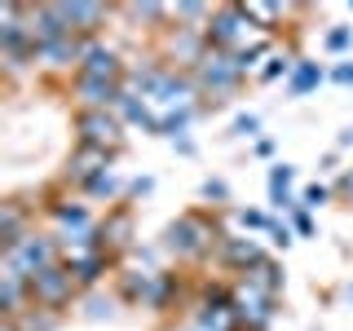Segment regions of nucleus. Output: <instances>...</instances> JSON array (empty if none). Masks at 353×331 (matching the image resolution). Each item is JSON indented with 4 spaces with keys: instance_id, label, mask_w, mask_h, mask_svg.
I'll list each match as a JSON object with an SVG mask.
<instances>
[{
    "instance_id": "36",
    "label": "nucleus",
    "mask_w": 353,
    "mask_h": 331,
    "mask_svg": "<svg viewBox=\"0 0 353 331\" xmlns=\"http://www.w3.org/2000/svg\"><path fill=\"white\" fill-rule=\"evenodd\" d=\"M331 80H336V84H353V62H340V66H331Z\"/></svg>"
},
{
    "instance_id": "38",
    "label": "nucleus",
    "mask_w": 353,
    "mask_h": 331,
    "mask_svg": "<svg viewBox=\"0 0 353 331\" xmlns=\"http://www.w3.org/2000/svg\"><path fill=\"white\" fill-rule=\"evenodd\" d=\"M115 309H110V301H88V318H110Z\"/></svg>"
},
{
    "instance_id": "12",
    "label": "nucleus",
    "mask_w": 353,
    "mask_h": 331,
    "mask_svg": "<svg viewBox=\"0 0 353 331\" xmlns=\"http://www.w3.org/2000/svg\"><path fill=\"white\" fill-rule=\"evenodd\" d=\"M97 239H102L106 257L124 252L128 243H132V208H115V212H106V221L97 225Z\"/></svg>"
},
{
    "instance_id": "30",
    "label": "nucleus",
    "mask_w": 353,
    "mask_h": 331,
    "mask_svg": "<svg viewBox=\"0 0 353 331\" xmlns=\"http://www.w3.org/2000/svg\"><path fill=\"white\" fill-rule=\"evenodd\" d=\"M323 44H327L331 53H345L349 44H353V27H336V31H327V40H323Z\"/></svg>"
},
{
    "instance_id": "15",
    "label": "nucleus",
    "mask_w": 353,
    "mask_h": 331,
    "mask_svg": "<svg viewBox=\"0 0 353 331\" xmlns=\"http://www.w3.org/2000/svg\"><path fill=\"white\" fill-rule=\"evenodd\" d=\"M49 212H53V221L62 225V243H75V239H84V234H93V217H88V208L84 203H49Z\"/></svg>"
},
{
    "instance_id": "10",
    "label": "nucleus",
    "mask_w": 353,
    "mask_h": 331,
    "mask_svg": "<svg viewBox=\"0 0 353 331\" xmlns=\"http://www.w3.org/2000/svg\"><path fill=\"white\" fill-rule=\"evenodd\" d=\"M110 159L115 154H106V150H93V146H75V154L66 159V172H62V181H71V185H84L93 181V177H102L110 168Z\"/></svg>"
},
{
    "instance_id": "21",
    "label": "nucleus",
    "mask_w": 353,
    "mask_h": 331,
    "mask_svg": "<svg viewBox=\"0 0 353 331\" xmlns=\"http://www.w3.org/2000/svg\"><path fill=\"white\" fill-rule=\"evenodd\" d=\"M292 177H296L292 163H274V168H270V199H274L279 208H301V203L292 199Z\"/></svg>"
},
{
    "instance_id": "34",
    "label": "nucleus",
    "mask_w": 353,
    "mask_h": 331,
    "mask_svg": "<svg viewBox=\"0 0 353 331\" xmlns=\"http://www.w3.org/2000/svg\"><path fill=\"white\" fill-rule=\"evenodd\" d=\"M234 132H239V137H256V132H261V119L256 115H239L234 119Z\"/></svg>"
},
{
    "instance_id": "4",
    "label": "nucleus",
    "mask_w": 353,
    "mask_h": 331,
    "mask_svg": "<svg viewBox=\"0 0 353 331\" xmlns=\"http://www.w3.org/2000/svg\"><path fill=\"white\" fill-rule=\"evenodd\" d=\"M194 84H199V93H212V97L234 93V88L243 84V71H239L234 53H216V49H208V53H203V62L194 66Z\"/></svg>"
},
{
    "instance_id": "23",
    "label": "nucleus",
    "mask_w": 353,
    "mask_h": 331,
    "mask_svg": "<svg viewBox=\"0 0 353 331\" xmlns=\"http://www.w3.org/2000/svg\"><path fill=\"white\" fill-rule=\"evenodd\" d=\"M243 14H248L252 22H256L261 31H274L283 22V5H265V0H248V5H243Z\"/></svg>"
},
{
    "instance_id": "6",
    "label": "nucleus",
    "mask_w": 353,
    "mask_h": 331,
    "mask_svg": "<svg viewBox=\"0 0 353 331\" xmlns=\"http://www.w3.org/2000/svg\"><path fill=\"white\" fill-rule=\"evenodd\" d=\"M234 314H239V327H248V331H265L274 323V296L270 292H261L256 283H248V279H239L234 283Z\"/></svg>"
},
{
    "instance_id": "22",
    "label": "nucleus",
    "mask_w": 353,
    "mask_h": 331,
    "mask_svg": "<svg viewBox=\"0 0 353 331\" xmlns=\"http://www.w3.org/2000/svg\"><path fill=\"white\" fill-rule=\"evenodd\" d=\"M243 279H248V283H256L261 292H270V296H279V292H283V270H279V265H274L270 257H265L261 265H252V270L243 274Z\"/></svg>"
},
{
    "instance_id": "37",
    "label": "nucleus",
    "mask_w": 353,
    "mask_h": 331,
    "mask_svg": "<svg viewBox=\"0 0 353 331\" xmlns=\"http://www.w3.org/2000/svg\"><path fill=\"white\" fill-rule=\"evenodd\" d=\"M150 177H137V181H128V199H141V194H150Z\"/></svg>"
},
{
    "instance_id": "43",
    "label": "nucleus",
    "mask_w": 353,
    "mask_h": 331,
    "mask_svg": "<svg viewBox=\"0 0 353 331\" xmlns=\"http://www.w3.org/2000/svg\"><path fill=\"white\" fill-rule=\"evenodd\" d=\"M181 331H199V327H194V323H190V327H181Z\"/></svg>"
},
{
    "instance_id": "7",
    "label": "nucleus",
    "mask_w": 353,
    "mask_h": 331,
    "mask_svg": "<svg viewBox=\"0 0 353 331\" xmlns=\"http://www.w3.org/2000/svg\"><path fill=\"white\" fill-rule=\"evenodd\" d=\"M75 274H71V265L58 261L53 270H44L36 283H31V305H40V309H53L58 314L62 305H71V296H75Z\"/></svg>"
},
{
    "instance_id": "24",
    "label": "nucleus",
    "mask_w": 353,
    "mask_h": 331,
    "mask_svg": "<svg viewBox=\"0 0 353 331\" xmlns=\"http://www.w3.org/2000/svg\"><path fill=\"white\" fill-rule=\"evenodd\" d=\"M84 194H93V199H119V194H124V181L115 177V168H106L102 177H93V181L84 185Z\"/></svg>"
},
{
    "instance_id": "5",
    "label": "nucleus",
    "mask_w": 353,
    "mask_h": 331,
    "mask_svg": "<svg viewBox=\"0 0 353 331\" xmlns=\"http://www.w3.org/2000/svg\"><path fill=\"white\" fill-rule=\"evenodd\" d=\"M75 132H80V146L106 150V154H115L124 146V124H119V115H110V110H80V115H75Z\"/></svg>"
},
{
    "instance_id": "27",
    "label": "nucleus",
    "mask_w": 353,
    "mask_h": 331,
    "mask_svg": "<svg viewBox=\"0 0 353 331\" xmlns=\"http://www.w3.org/2000/svg\"><path fill=\"white\" fill-rule=\"evenodd\" d=\"M172 18H181V22H190V27H194V22L212 18V9L199 5V0H185V5H172ZM203 27H208V22H203Z\"/></svg>"
},
{
    "instance_id": "26",
    "label": "nucleus",
    "mask_w": 353,
    "mask_h": 331,
    "mask_svg": "<svg viewBox=\"0 0 353 331\" xmlns=\"http://www.w3.org/2000/svg\"><path fill=\"white\" fill-rule=\"evenodd\" d=\"M172 292H176V274H159V279H154V287H150V296L141 305H150V309H163L172 301Z\"/></svg>"
},
{
    "instance_id": "17",
    "label": "nucleus",
    "mask_w": 353,
    "mask_h": 331,
    "mask_svg": "<svg viewBox=\"0 0 353 331\" xmlns=\"http://www.w3.org/2000/svg\"><path fill=\"white\" fill-rule=\"evenodd\" d=\"M31 296V283H22V279H14V274H0V314L5 318H22L27 314V301Z\"/></svg>"
},
{
    "instance_id": "19",
    "label": "nucleus",
    "mask_w": 353,
    "mask_h": 331,
    "mask_svg": "<svg viewBox=\"0 0 353 331\" xmlns=\"http://www.w3.org/2000/svg\"><path fill=\"white\" fill-rule=\"evenodd\" d=\"M27 239V217H22L18 203H0V248H18Z\"/></svg>"
},
{
    "instance_id": "39",
    "label": "nucleus",
    "mask_w": 353,
    "mask_h": 331,
    "mask_svg": "<svg viewBox=\"0 0 353 331\" xmlns=\"http://www.w3.org/2000/svg\"><path fill=\"white\" fill-rule=\"evenodd\" d=\"M270 234H274V243H279V248H287V243H292V230H287V225H270Z\"/></svg>"
},
{
    "instance_id": "41",
    "label": "nucleus",
    "mask_w": 353,
    "mask_h": 331,
    "mask_svg": "<svg viewBox=\"0 0 353 331\" xmlns=\"http://www.w3.org/2000/svg\"><path fill=\"white\" fill-rule=\"evenodd\" d=\"M340 194H345V199H353V168H349L345 177H340Z\"/></svg>"
},
{
    "instance_id": "42",
    "label": "nucleus",
    "mask_w": 353,
    "mask_h": 331,
    "mask_svg": "<svg viewBox=\"0 0 353 331\" xmlns=\"http://www.w3.org/2000/svg\"><path fill=\"white\" fill-rule=\"evenodd\" d=\"M0 331H22V327H18V318H0Z\"/></svg>"
},
{
    "instance_id": "13",
    "label": "nucleus",
    "mask_w": 353,
    "mask_h": 331,
    "mask_svg": "<svg viewBox=\"0 0 353 331\" xmlns=\"http://www.w3.org/2000/svg\"><path fill=\"white\" fill-rule=\"evenodd\" d=\"M58 5H62V18L75 36H93L106 18V5H97V0H58Z\"/></svg>"
},
{
    "instance_id": "31",
    "label": "nucleus",
    "mask_w": 353,
    "mask_h": 331,
    "mask_svg": "<svg viewBox=\"0 0 353 331\" xmlns=\"http://www.w3.org/2000/svg\"><path fill=\"white\" fill-rule=\"evenodd\" d=\"M239 221H243L248 230H270V225H274V221L265 217V212H256V208H239Z\"/></svg>"
},
{
    "instance_id": "18",
    "label": "nucleus",
    "mask_w": 353,
    "mask_h": 331,
    "mask_svg": "<svg viewBox=\"0 0 353 331\" xmlns=\"http://www.w3.org/2000/svg\"><path fill=\"white\" fill-rule=\"evenodd\" d=\"M66 265H71V274H75V283H80V287H93L110 270V257L97 248V252H84V257H71Z\"/></svg>"
},
{
    "instance_id": "33",
    "label": "nucleus",
    "mask_w": 353,
    "mask_h": 331,
    "mask_svg": "<svg viewBox=\"0 0 353 331\" xmlns=\"http://www.w3.org/2000/svg\"><path fill=\"white\" fill-rule=\"evenodd\" d=\"M327 203V185H309V190L301 194V212H309V208H323Z\"/></svg>"
},
{
    "instance_id": "14",
    "label": "nucleus",
    "mask_w": 353,
    "mask_h": 331,
    "mask_svg": "<svg viewBox=\"0 0 353 331\" xmlns=\"http://www.w3.org/2000/svg\"><path fill=\"white\" fill-rule=\"evenodd\" d=\"M216 257H221V265H230V270L248 274L252 265H261V261H265V252H261V243H256V239H221Z\"/></svg>"
},
{
    "instance_id": "40",
    "label": "nucleus",
    "mask_w": 353,
    "mask_h": 331,
    "mask_svg": "<svg viewBox=\"0 0 353 331\" xmlns=\"http://www.w3.org/2000/svg\"><path fill=\"white\" fill-rule=\"evenodd\" d=\"M292 221H296V230H301V234H314V221H309V212H296Z\"/></svg>"
},
{
    "instance_id": "8",
    "label": "nucleus",
    "mask_w": 353,
    "mask_h": 331,
    "mask_svg": "<svg viewBox=\"0 0 353 331\" xmlns=\"http://www.w3.org/2000/svg\"><path fill=\"white\" fill-rule=\"evenodd\" d=\"M194 327L199 331H239V314H234V296L212 287L203 296V305L194 309Z\"/></svg>"
},
{
    "instance_id": "44",
    "label": "nucleus",
    "mask_w": 353,
    "mask_h": 331,
    "mask_svg": "<svg viewBox=\"0 0 353 331\" xmlns=\"http://www.w3.org/2000/svg\"><path fill=\"white\" fill-rule=\"evenodd\" d=\"M349 296H353V287H349Z\"/></svg>"
},
{
    "instance_id": "9",
    "label": "nucleus",
    "mask_w": 353,
    "mask_h": 331,
    "mask_svg": "<svg viewBox=\"0 0 353 331\" xmlns=\"http://www.w3.org/2000/svg\"><path fill=\"white\" fill-rule=\"evenodd\" d=\"M75 75H84V80H106V84H119V80H124V62H119V53L110 49V44L88 40L84 62H80V71H75Z\"/></svg>"
},
{
    "instance_id": "2",
    "label": "nucleus",
    "mask_w": 353,
    "mask_h": 331,
    "mask_svg": "<svg viewBox=\"0 0 353 331\" xmlns=\"http://www.w3.org/2000/svg\"><path fill=\"white\" fill-rule=\"evenodd\" d=\"M163 248H168L176 261H199L212 248H221V239H216V225L203 212H181L163 230Z\"/></svg>"
},
{
    "instance_id": "35",
    "label": "nucleus",
    "mask_w": 353,
    "mask_h": 331,
    "mask_svg": "<svg viewBox=\"0 0 353 331\" xmlns=\"http://www.w3.org/2000/svg\"><path fill=\"white\" fill-rule=\"evenodd\" d=\"M203 199H216V203H225V199H230L225 181H212V177H208V181H203Z\"/></svg>"
},
{
    "instance_id": "1",
    "label": "nucleus",
    "mask_w": 353,
    "mask_h": 331,
    "mask_svg": "<svg viewBox=\"0 0 353 331\" xmlns=\"http://www.w3.org/2000/svg\"><path fill=\"white\" fill-rule=\"evenodd\" d=\"M256 31L261 27L243 14V5H221V9H212V18H208L203 40H208V49H216V53H243L261 40Z\"/></svg>"
},
{
    "instance_id": "3",
    "label": "nucleus",
    "mask_w": 353,
    "mask_h": 331,
    "mask_svg": "<svg viewBox=\"0 0 353 331\" xmlns=\"http://www.w3.org/2000/svg\"><path fill=\"white\" fill-rule=\"evenodd\" d=\"M58 261H62V243L53 234H36V230H31L18 248L5 252V274H14V279H22V283H36L40 274L53 270Z\"/></svg>"
},
{
    "instance_id": "11",
    "label": "nucleus",
    "mask_w": 353,
    "mask_h": 331,
    "mask_svg": "<svg viewBox=\"0 0 353 331\" xmlns=\"http://www.w3.org/2000/svg\"><path fill=\"white\" fill-rule=\"evenodd\" d=\"M75 97L84 102V110H110V106H124L128 88L124 84H106V80H84V75H75Z\"/></svg>"
},
{
    "instance_id": "20",
    "label": "nucleus",
    "mask_w": 353,
    "mask_h": 331,
    "mask_svg": "<svg viewBox=\"0 0 353 331\" xmlns=\"http://www.w3.org/2000/svg\"><path fill=\"white\" fill-rule=\"evenodd\" d=\"M323 80H327V71H323V66L301 58V62L292 66V75H287V93H292V97H305V93H314V88L323 84Z\"/></svg>"
},
{
    "instance_id": "16",
    "label": "nucleus",
    "mask_w": 353,
    "mask_h": 331,
    "mask_svg": "<svg viewBox=\"0 0 353 331\" xmlns=\"http://www.w3.org/2000/svg\"><path fill=\"white\" fill-rule=\"evenodd\" d=\"M84 49H88V44L80 40V36H66V40H53V44H40V49H36V58L44 62V66H49V71H62V66H80L84 62Z\"/></svg>"
},
{
    "instance_id": "25",
    "label": "nucleus",
    "mask_w": 353,
    "mask_h": 331,
    "mask_svg": "<svg viewBox=\"0 0 353 331\" xmlns=\"http://www.w3.org/2000/svg\"><path fill=\"white\" fill-rule=\"evenodd\" d=\"M53 323H58V314H53V309H40V305H31L27 314L18 318L22 331H53Z\"/></svg>"
},
{
    "instance_id": "32",
    "label": "nucleus",
    "mask_w": 353,
    "mask_h": 331,
    "mask_svg": "<svg viewBox=\"0 0 353 331\" xmlns=\"http://www.w3.org/2000/svg\"><path fill=\"white\" fill-rule=\"evenodd\" d=\"M292 66H296V62H287V58H270V66L261 71V80H265V84H274L279 75H292Z\"/></svg>"
},
{
    "instance_id": "29",
    "label": "nucleus",
    "mask_w": 353,
    "mask_h": 331,
    "mask_svg": "<svg viewBox=\"0 0 353 331\" xmlns=\"http://www.w3.org/2000/svg\"><path fill=\"white\" fill-rule=\"evenodd\" d=\"M124 14H132V18H146V22H163L172 14L168 5H124Z\"/></svg>"
},
{
    "instance_id": "28",
    "label": "nucleus",
    "mask_w": 353,
    "mask_h": 331,
    "mask_svg": "<svg viewBox=\"0 0 353 331\" xmlns=\"http://www.w3.org/2000/svg\"><path fill=\"white\" fill-rule=\"evenodd\" d=\"M265 53H270V40H265V36H261L256 44H252V49H243V53H234V62H239V71H243V75H248V66H256V62L265 58Z\"/></svg>"
}]
</instances>
